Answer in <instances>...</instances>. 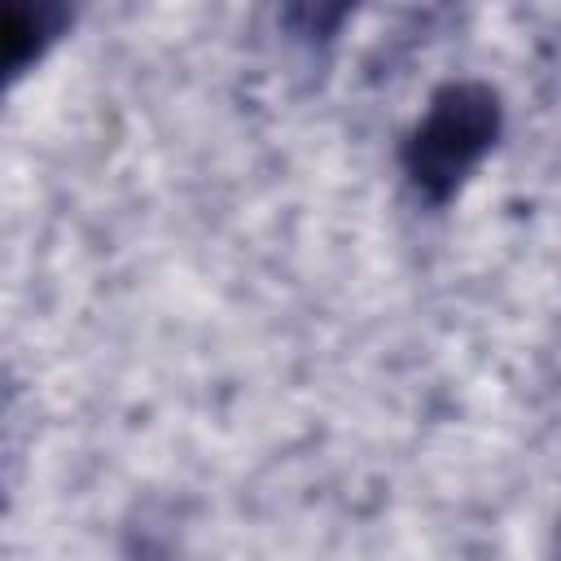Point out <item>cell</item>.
I'll use <instances>...</instances> for the list:
<instances>
[{
	"label": "cell",
	"instance_id": "cell-1",
	"mask_svg": "<svg viewBox=\"0 0 561 561\" xmlns=\"http://www.w3.org/2000/svg\"><path fill=\"white\" fill-rule=\"evenodd\" d=\"M500 131V105L495 92L482 83H447L416 131L403 145V167L421 193L443 202L469 171L473 162L491 149Z\"/></svg>",
	"mask_w": 561,
	"mask_h": 561
}]
</instances>
